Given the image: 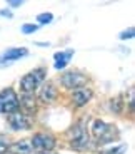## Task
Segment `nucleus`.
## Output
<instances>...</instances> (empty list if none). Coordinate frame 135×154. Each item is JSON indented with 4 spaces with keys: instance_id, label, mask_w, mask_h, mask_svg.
Returning <instances> with one entry per match:
<instances>
[{
    "instance_id": "f257e3e1",
    "label": "nucleus",
    "mask_w": 135,
    "mask_h": 154,
    "mask_svg": "<svg viewBox=\"0 0 135 154\" xmlns=\"http://www.w3.org/2000/svg\"><path fill=\"white\" fill-rule=\"evenodd\" d=\"M45 79V69H34L20 79V89L23 94H34Z\"/></svg>"
},
{
    "instance_id": "f03ea898",
    "label": "nucleus",
    "mask_w": 135,
    "mask_h": 154,
    "mask_svg": "<svg viewBox=\"0 0 135 154\" xmlns=\"http://www.w3.org/2000/svg\"><path fill=\"white\" fill-rule=\"evenodd\" d=\"M19 96L15 94L13 89H4L0 91V114H12V112L19 111Z\"/></svg>"
},
{
    "instance_id": "7ed1b4c3",
    "label": "nucleus",
    "mask_w": 135,
    "mask_h": 154,
    "mask_svg": "<svg viewBox=\"0 0 135 154\" xmlns=\"http://www.w3.org/2000/svg\"><path fill=\"white\" fill-rule=\"evenodd\" d=\"M70 134V146L73 149H85L89 146L90 139H89V132L85 129V126L82 122H77L75 126L69 131Z\"/></svg>"
},
{
    "instance_id": "20e7f679",
    "label": "nucleus",
    "mask_w": 135,
    "mask_h": 154,
    "mask_svg": "<svg viewBox=\"0 0 135 154\" xmlns=\"http://www.w3.org/2000/svg\"><path fill=\"white\" fill-rule=\"evenodd\" d=\"M30 144L34 147V151H40V152H50L54 151V147L57 146V141L52 134L47 132H37L34 134V137L30 139Z\"/></svg>"
},
{
    "instance_id": "39448f33",
    "label": "nucleus",
    "mask_w": 135,
    "mask_h": 154,
    "mask_svg": "<svg viewBox=\"0 0 135 154\" xmlns=\"http://www.w3.org/2000/svg\"><path fill=\"white\" fill-rule=\"evenodd\" d=\"M60 82L65 89H73V91H77V89H82L87 85L89 79L87 75L82 72H77V70H72V72H65L62 77H60Z\"/></svg>"
},
{
    "instance_id": "423d86ee",
    "label": "nucleus",
    "mask_w": 135,
    "mask_h": 154,
    "mask_svg": "<svg viewBox=\"0 0 135 154\" xmlns=\"http://www.w3.org/2000/svg\"><path fill=\"white\" fill-rule=\"evenodd\" d=\"M7 121H8V126H10L12 131H27L32 126L28 116L25 112H20V109L15 112H12V114H8Z\"/></svg>"
},
{
    "instance_id": "0eeeda50",
    "label": "nucleus",
    "mask_w": 135,
    "mask_h": 154,
    "mask_svg": "<svg viewBox=\"0 0 135 154\" xmlns=\"http://www.w3.org/2000/svg\"><path fill=\"white\" fill-rule=\"evenodd\" d=\"M7 152L8 154H35V151L30 144V139H20V141L8 144Z\"/></svg>"
},
{
    "instance_id": "6e6552de",
    "label": "nucleus",
    "mask_w": 135,
    "mask_h": 154,
    "mask_svg": "<svg viewBox=\"0 0 135 154\" xmlns=\"http://www.w3.org/2000/svg\"><path fill=\"white\" fill-rule=\"evenodd\" d=\"M92 97H93L92 89L82 87V89H77V91H73L72 92V102L77 106V107H82V106H85L87 102H90Z\"/></svg>"
},
{
    "instance_id": "1a4fd4ad",
    "label": "nucleus",
    "mask_w": 135,
    "mask_h": 154,
    "mask_svg": "<svg viewBox=\"0 0 135 154\" xmlns=\"http://www.w3.org/2000/svg\"><path fill=\"white\" fill-rule=\"evenodd\" d=\"M57 87H55L52 82H47V84L42 85V89H40L39 92V99L42 100V102H45V104H48V102H54L55 99H57Z\"/></svg>"
},
{
    "instance_id": "9d476101",
    "label": "nucleus",
    "mask_w": 135,
    "mask_h": 154,
    "mask_svg": "<svg viewBox=\"0 0 135 154\" xmlns=\"http://www.w3.org/2000/svg\"><path fill=\"white\" fill-rule=\"evenodd\" d=\"M28 54V50L25 47H13V49H7L4 54H0V62L7 60H19V59L25 57Z\"/></svg>"
},
{
    "instance_id": "9b49d317",
    "label": "nucleus",
    "mask_w": 135,
    "mask_h": 154,
    "mask_svg": "<svg viewBox=\"0 0 135 154\" xmlns=\"http://www.w3.org/2000/svg\"><path fill=\"white\" fill-rule=\"evenodd\" d=\"M19 106L27 114H35V111H37V99H35L34 94H22L19 99Z\"/></svg>"
},
{
    "instance_id": "f8f14e48",
    "label": "nucleus",
    "mask_w": 135,
    "mask_h": 154,
    "mask_svg": "<svg viewBox=\"0 0 135 154\" xmlns=\"http://www.w3.org/2000/svg\"><path fill=\"white\" fill-rule=\"evenodd\" d=\"M72 55H73V50H72V49H69V50H62V52H55V55H54V59H55L54 67H55L57 70L65 69L67 64H69L70 59H72Z\"/></svg>"
},
{
    "instance_id": "ddd939ff",
    "label": "nucleus",
    "mask_w": 135,
    "mask_h": 154,
    "mask_svg": "<svg viewBox=\"0 0 135 154\" xmlns=\"http://www.w3.org/2000/svg\"><path fill=\"white\" fill-rule=\"evenodd\" d=\"M108 129H110V126H108V124H105L104 121H100V119L93 121V124H92V132H93V136H95L97 139H100L102 136L108 131Z\"/></svg>"
},
{
    "instance_id": "4468645a",
    "label": "nucleus",
    "mask_w": 135,
    "mask_h": 154,
    "mask_svg": "<svg viewBox=\"0 0 135 154\" xmlns=\"http://www.w3.org/2000/svg\"><path fill=\"white\" fill-rule=\"evenodd\" d=\"M127 151V144H120V146L110 147V149H102L100 154H124Z\"/></svg>"
},
{
    "instance_id": "2eb2a0df",
    "label": "nucleus",
    "mask_w": 135,
    "mask_h": 154,
    "mask_svg": "<svg viewBox=\"0 0 135 154\" xmlns=\"http://www.w3.org/2000/svg\"><path fill=\"white\" fill-rule=\"evenodd\" d=\"M39 30V25H35V23H23L22 25V32L23 34H34V32Z\"/></svg>"
},
{
    "instance_id": "dca6fc26",
    "label": "nucleus",
    "mask_w": 135,
    "mask_h": 154,
    "mask_svg": "<svg viewBox=\"0 0 135 154\" xmlns=\"http://www.w3.org/2000/svg\"><path fill=\"white\" fill-rule=\"evenodd\" d=\"M8 137L7 136H2L0 134V154H7V149H8Z\"/></svg>"
},
{
    "instance_id": "f3484780",
    "label": "nucleus",
    "mask_w": 135,
    "mask_h": 154,
    "mask_svg": "<svg viewBox=\"0 0 135 154\" xmlns=\"http://www.w3.org/2000/svg\"><path fill=\"white\" fill-rule=\"evenodd\" d=\"M37 20H39V23H50L52 20H54V15H52L50 12H47V14H40V15L37 17Z\"/></svg>"
},
{
    "instance_id": "a211bd4d",
    "label": "nucleus",
    "mask_w": 135,
    "mask_h": 154,
    "mask_svg": "<svg viewBox=\"0 0 135 154\" xmlns=\"http://www.w3.org/2000/svg\"><path fill=\"white\" fill-rule=\"evenodd\" d=\"M134 35H135V30H134V27H130V29H127V30H124L120 34V38H122V40H125V38H134Z\"/></svg>"
},
{
    "instance_id": "6ab92c4d",
    "label": "nucleus",
    "mask_w": 135,
    "mask_h": 154,
    "mask_svg": "<svg viewBox=\"0 0 135 154\" xmlns=\"http://www.w3.org/2000/svg\"><path fill=\"white\" fill-rule=\"evenodd\" d=\"M110 107H112L115 112H120V111H122V107H120V99H119V97H117V99H112V102H110Z\"/></svg>"
},
{
    "instance_id": "aec40b11",
    "label": "nucleus",
    "mask_w": 135,
    "mask_h": 154,
    "mask_svg": "<svg viewBox=\"0 0 135 154\" xmlns=\"http://www.w3.org/2000/svg\"><path fill=\"white\" fill-rule=\"evenodd\" d=\"M22 4H23L22 0H8V2H7V5H10V7H13V8L20 7Z\"/></svg>"
},
{
    "instance_id": "412c9836",
    "label": "nucleus",
    "mask_w": 135,
    "mask_h": 154,
    "mask_svg": "<svg viewBox=\"0 0 135 154\" xmlns=\"http://www.w3.org/2000/svg\"><path fill=\"white\" fill-rule=\"evenodd\" d=\"M0 15H5V17H12V14L8 10H0Z\"/></svg>"
},
{
    "instance_id": "4be33fe9",
    "label": "nucleus",
    "mask_w": 135,
    "mask_h": 154,
    "mask_svg": "<svg viewBox=\"0 0 135 154\" xmlns=\"http://www.w3.org/2000/svg\"><path fill=\"white\" fill-rule=\"evenodd\" d=\"M37 154H55V152H37Z\"/></svg>"
}]
</instances>
